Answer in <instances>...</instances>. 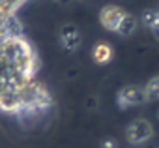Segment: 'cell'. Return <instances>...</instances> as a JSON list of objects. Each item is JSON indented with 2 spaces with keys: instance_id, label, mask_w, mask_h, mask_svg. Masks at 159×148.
I'll list each match as a JSON object with an SVG mask.
<instances>
[{
  "instance_id": "1",
  "label": "cell",
  "mask_w": 159,
  "mask_h": 148,
  "mask_svg": "<svg viewBox=\"0 0 159 148\" xmlns=\"http://www.w3.org/2000/svg\"><path fill=\"white\" fill-rule=\"evenodd\" d=\"M52 103L39 81V58L17 17L0 15V113L39 116Z\"/></svg>"
},
{
  "instance_id": "2",
  "label": "cell",
  "mask_w": 159,
  "mask_h": 148,
  "mask_svg": "<svg viewBox=\"0 0 159 148\" xmlns=\"http://www.w3.org/2000/svg\"><path fill=\"white\" fill-rule=\"evenodd\" d=\"M124 133H125V141L131 146H144V144H148L153 139L155 126L146 116H135L133 120H129V124L125 126Z\"/></svg>"
},
{
  "instance_id": "3",
  "label": "cell",
  "mask_w": 159,
  "mask_h": 148,
  "mask_svg": "<svg viewBox=\"0 0 159 148\" xmlns=\"http://www.w3.org/2000/svg\"><path fill=\"white\" fill-rule=\"evenodd\" d=\"M146 103L148 101H146V94H144L142 85H125V86H120V90L116 92V105L122 111L140 107Z\"/></svg>"
},
{
  "instance_id": "4",
  "label": "cell",
  "mask_w": 159,
  "mask_h": 148,
  "mask_svg": "<svg viewBox=\"0 0 159 148\" xmlns=\"http://www.w3.org/2000/svg\"><path fill=\"white\" fill-rule=\"evenodd\" d=\"M83 32L75 25H64L58 32V43L66 53H77L83 47Z\"/></svg>"
},
{
  "instance_id": "5",
  "label": "cell",
  "mask_w": 159,
  "mask_h": 148,
  "mask_svg": "<svg viewBox=\"0 0 159 148\" xmlns=\"http://www.w3.org/2000/svg\"><path fill=\"white\" fill-rule=\"evenodd\" d=\"M124 13H125L124 8H120V6H116V4H107V6H103V8L99 10L98 19H99V25H101L105 30L116 32V28H118V25H120Z\"/></svg>"
},
{
  "instance_id": "6",
  "label": "cell",
  "mask_w": 159,
  "mask_h": 148,
  "mask_svg": "<svg viewBox=\"0 0 159 148\" xmlns=\"http://www.w3.org/2000/svg\"><path fill=\"white\" fill-rule=\"evenodd\" d=\"M139 26H140V19L135 13L125 10V13H124V17H122V21H120V25H118L114 34H118L120 38H131V36L137 34Z\"/></svg>"
},
{
  "instance_id": "7",
  "label": "cell",
  "mask_w": 159,
  "mask_h": 148,
  "mask_svg": "<svg viewBox=\"0 0 159 148\" xmlns=\"http://www.w3.org/2000/svg\"><path fill=\"white\" fill-rule=\"evenodd\" d=\"M114 58V49L111 43L107 41H98L94 47H92V60L98 64V66H107L109 62H112Z\"/></svg>"
},
{
  "instance_id": "8",
  "label": "cell",
  "mask_w": 159,
  "mask_h": 148,
  "mask_svg": "<svg viewBox=\"0 0 159 148\" xmlns=\"http://www.w3.org/2000/svg\"><path fill=\"white\" fill-rule=\"evenodd\" d=\"M140 23L142 26H146L150 36L159 43V10H146L140 15Z\"/></svg>"
},
{
  "instance_id": "9",
  "label": "cell",
  "mask_w": 159,
  "mask_h": 148,
  "mask_svg": "<svg viewBox=\"0 0 159 148\" xmlns=\"http://www.w3.org/2000/svg\"><path fill=\"white\" fill-rule=\"evenodd\" d=\"M142 88H144V94H146V101L148 103L159 101V73H157V75H152L142 85Z\"/></svg>"
},
{
  "instance_id": "10",
  "label": "cell",
  "mask_w": 159,
  "mask_h": 148,
  "mask_svg": "<svg viewBox=\"0 0 159 148\" xmlns=\"http://www.w3.org/2000/svg\"><path fill=\"white\" fill-rule=\"evenodd\" d=\"M28 2V0H0V15L15 17V13Z\"/></svg>"
},
{
  "instance_id": "11",
  "label": "cell",
  "mask_w": 159,
  "mask_h": 148,
  "mask_svg": "<svg viewBox=\"0 0 159 148\" xmlns=\"http://www.w3.org/2000/svg\"><path fill=\"white\" fill-rule=\"evenodd\" d=\"M81 2H84V0H81Z\"/></svg>"
}]
</instances>
